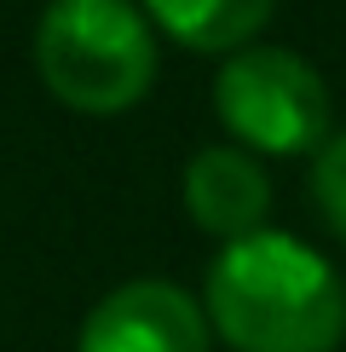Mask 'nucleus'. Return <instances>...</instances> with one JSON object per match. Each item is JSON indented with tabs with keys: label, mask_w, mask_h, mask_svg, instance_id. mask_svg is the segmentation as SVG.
Wrapping results in <instances>:
<instances>
[{
	"label": "nucleus",
	"mask_w": 346,
	"mask_h": 352,
	"mask_svg": "<svg viewBox=\"0 0 346 352\" xmlns=\"http://www.w3.org/2000/svg\"><path fill=\"white\" fill-rule=\"evenodd\" d=\"M35 69L69 110H133L156 81V35L127 0H52L35 29Z\"/></svg>",
	"instance_id": "2"
},
{
	"label": "nucleus",
	"mask_w": 346,
	"mask_h": 352,
	"mask_svg": "<svg viewBox=\"0 0 346 352\" xmlns=\"http://www.w3.org/2000/svg\"><path fill=\"white\" fill-rule=\"evenodd\" d=\"M76 352H208V318L185 289L139 277L86 312Z\"/></svg>",
	"instance_id": "4"
},
{
	"label": "nucleus",
	"mask_w": 346,
	"mask_h": 352,
	"mask_svg": "<svg viewBox=\"0 0 346 352\" xmlns=\"http://www.w3.org/2000/svg\"><path fill=\"white\" fill-rule=\"evenodd\" d=\"M220 122L260 156H306L329 139V87L288 47H242L214 81Z\"/></svg>",
	"instance_id": "3"
},
{
	"label": "nucleus",
	"mask_w": 346,
	"mask_h": 352,
	"mask_svg": "<svg viewBox=\"0 0 346 352\" xmlns=\"http://www.w3.org/2000/svg\"><path fill=\"white\" fill-rule=\"evenodd\" d=\"M208 318L237 352H335L346 341V289L300 237L249 231L208 266Z\"/></svg>",
	"instance_id": "1"
},
{
	"label": "nucleus",
	"mask_w": 346,
	"mask_h": 352,
	"mask_svg": "<svg viewBox=\"0 0 346 352\" xmlns=\"http://www.w3.org/2000/svg\"><path fill=\"white\" fill-rule=\"evenodd\" d=\"M144 12L185 52H242L266 29L271 0H144Z\"/></svg>",
	"instance_id": "6"
},
{
	"label": "nucleus",
	"mask_w": 346,
	"mask_h": 352,
	"mask_svg": "<svg viewBox=\"0 0 346 352\" xmlns=\"http://www.w3.org/2000/svg\"><path fill=\"white\" fill-rule=\"evenodd\" d=\"M185 208L208 237L237 243L249 231H266V208H271V179L237 144H208L191 156L185 168Z\"/></svg>",
	"instance_id": "5"
},
{
	"label": "nucleus",
	"mask_w": 346,
	"mask_h": 352,
	"mask_svg": "<svg viewBox=\"0 0 346 352\" xmlns=\"http://www.w3.org/2000/svg\"><path fill=\"white\" fill-rule=\"evenodd\" d=\"M312 190H317V208H323V219L346 237V133L323 139L317 168H312Z\"/></svg>",
	"instance_id": "7"
}]
</instances>
